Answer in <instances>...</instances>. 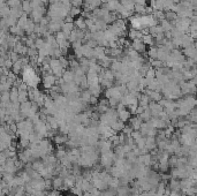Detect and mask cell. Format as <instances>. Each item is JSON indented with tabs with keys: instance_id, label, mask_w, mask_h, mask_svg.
I'll list each match as a JSON object with an SVG mask.
<instances>
[{
	"instance_id": "8",
	"label": "cell",
	"mask_w": 197,
	"mask_h": 196,
	"mask_svg": "<svg viewBox=\"0 0 197 196\" xmlns=\"http://www.w3.org/2000/svg\"><path fill=\"white\" fill-rule=\"evenodd\" d=\"M142 42L144 44H152V36L151 35H143Z\"/></svg>"
},
{
	"instance_id": "6",
	"label": "cell",
	"mask_w": 197,
	"mask_h": 196,
	"mask_svg": "<svg viewBox=\"0 0 197 196\" xmlns=\"http://www.w3.org/2000/svg\"><path fill=\"white\" fill-rule=\"evenodd\" d=\"M22 9H23V12H24V13H30V12H32V6H31V2L29 1V0L23 1Z\"/></svg>"
},
{
	"instance_id": "7",
	"label": "cell",
	"mask_w": 197,
	"mask_h": 196,
	"mask_svg": "<svg viewBox=\"0 0 197 196\" xmlns=\"http://www.w3.org/2000/svg\"><path fill=\"white\" fill-rule=\"evenodd\" d=\"M81 13V10H80V8L78 7H75V6H73V7L70 8V12H69V15L72 16V17H74L76 16L77 14H80Z\"/></svg>"
},
{
	"instance_id": "9",
	"label": "cell",
	"mask_w": 197,
	"mask_h": 196,
	"mask_svg": "<svg viewBox=\"0 0 197 196\" xmlns=\"http://www.w3.org/2000/svg\"><path fill=\"white\" fill-rule=\"evenodd\" d=\"M190 121H194V122H197V111H191V113H190L189 118H188Z\"/></svg>"
},
{
	"instance_id": "3",
	"label": "cell",
	"mask_w": 197,
	"mask_h": 196,
	"mask_svg": "<svg viewBox=\"0 0 197 196\" xmlns=\"http://www.w3.org/2000/svg\"><path fill=\"white\" fill-rule=\"evenodd\" d=\"M133 49L136 51V52H144L145 51V44L143 42H141L140 39H136L134 40L133 43Z\"/></svg>"
},
{
	"instance_id": "5",
	"label": "cell",
	"mask_w": 197,
	"mask_h": 196,
	"mask_svg": "<svg viewBox=\"0 0 197 196\" xmlns=\"http://www.w3.org/2000/svg\"><path fill=\"white\" fill-rule=\"evenodd\" d=\"M75 24L77 25V29H81V30L87 28V22L85 20H83V17H78L77 20H75Z\"/></svg>"
},
{
	"instance_id": "1",
	"label": "cell",
	"mask_w": 197,
	"mask_h": 196,
	"mask_svg": "<svg viewBox=\"0 0 197 196\" xmlns=\"http://www.w3.org/2000/svg\"><path fill=\"white\" fill-rule=\"evenodd\" d=\"M23 82L25 83L29 88H37L39 77L36 74L35 69L30 66H25L23 68Z\"/></svg>"
},
{
	"instance_id": "2",
	"label": "cell",
	"mask_w": 197,
	"mask_h": 196,
	"mask_svg": "<svg viewBox=\"0 0 197 196\" xmlns=\"http://www.w3.org/2000/svg\"><path fill=\"white\" fill-rule=\"evenodd\" d=\"M44 87L46 89H51L52 87H54V84L57 83V76L54 74H49V75L44 76Z\"/></svg>"
},
{
	"instance_id": "4",
	"label": "cell",
	"mask_w": 197,
	"mask_h": 196,
	"mask_svg": "<svg viewBox=\"0 0 197 196\" xmlns=\"http://www.w3.org/2000/svg\"><path fill=\"white\" fill-rule=\"evenodd\" d=\"M53 188L54 189H62L63 188V178L61 177H57L53 180Z\"/></svg>"
},
{
	"instance_id": "10",
	"label": "cell",
	"mask_w": 197,
	"mask_h": 196,
	"mask_svg": "<svg viewBox=\"0 0 197 196\" xmlns=\"http://www.w3.org/2000/svg\"><path fill=\"white\" fill-rule=\"evenodd\" d=\"M21 1H25V0H21Z\"/></svg>"
}]
</instances>
